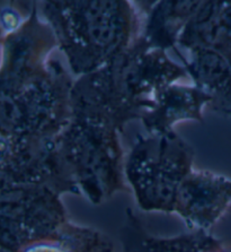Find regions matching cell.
I'll return each instance as SVG.
<instances>
[{
	"label": "cell",
	"mask_w": 231,
	"mask_h": 252,
	"mask_svg": "<svg viewBox=\"0 0 231 252\" xmlns=\"http://www.w3.org/2000/svg\"><path fill=\"white\" fill-rule=\"evenodd\" d=\"M55 193L45 187H2L1 252L20 251L67 223Z\"/></svg>",
	"instance_id": "cell-1"
},
{
	"label": "cell",
	"mask_w": 231,
	"mask_h": 252,
	"mask_svg": "<svg viewBox=\"0 0 231 252\" xmlns=\"http://www.w3.org/2000/svg\"><path fill=\"white\" fill-rule=\"evenodd\" d=\"M225 21H226V29H227V45L229 49L230 60L228 61V69H227V89H228V108L231 110V5L227 7L225 10Z\"/></svg>",
	"instance_id": "cell-5"
},
{
	"label": "cell",
	"mask_w": 231,
	"mask_h": 252,
	"mask_svg": "<svg viewBox=\"0 0 231 252\" xmlns=\"http://www.w3.org/2000/svg\"><path fill=\"white\" fill-rule=\"evenodd\" d=\"M231 205V181L207 172H191L176 198L175 211L188 226L204 231Z\"/></svg>",
	"instance_id": "cell-2"
},
{
	"label": "cell",
	"mask_w": 231,
	"mask_h": 252,
	"mask_svg": "<svg viewBox=\"0 0 231 252\" xmlns=\"http://www.w3.org/2000/svg\"><path fill=\"white\" fill-rule=\"evenodd\" d=\"M124 231L123 244L126 252H209L218 240L204 231L180 235L173 239H157L145 234L133 216Z\"/></svg>",
	"instance_id": "cell-3"
},
{
	"label": "cell",
	"mask_w": 231,
	"mask_h": 252,
	"mask_svg": "<svg viewBox=\"0 0 231 252\" xmlns=\"http://www.w3.org/2000/svg\"><path fill=\"white\" fill-rule=\"evenodd\" d=\"M109 240L100 232L66 223L53 234L26 244L17 252H112Z\"/></svg>",
	"instance_id": "cell-4"
}]
</instances>
